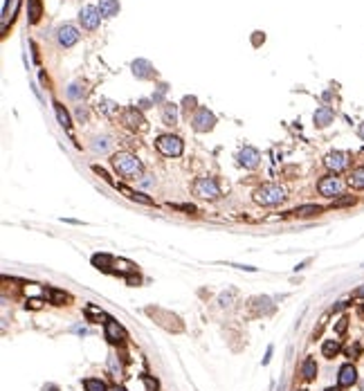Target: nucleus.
Returning a JSON list of instances; mask_svg holds the SVG:
<instances>
[{
    "mask_svg": "<svg viewBox=\"0 0 364 391\" xmlns=\"http://www.w3.org/2000/svg\"><path fill=\"white\" fill-rule=\"evenodd\" d=\"M112 261H115V259H112L110 254H95L93 256V263L97 265L99 270H110L112 268Z\"/></svg>",
    "mask_w": 364,
    "mask_h": 391,
    "instance_id": "27",
    "label": "nucleus"
},
{
    "mask_svg": "<svg viewBox=\"0 0 364 391\" xmlns=\"http://www.w3.org/2000/svg\"><path fill=\"white\" fill-rule=\"evenodd\" d=\"M355 380H358V371H355V367H353V364H344V367L340 369V376H337L340 387H353Z\"/></svg>",
    "mask_w": 364,
    "mask_h": 391,
    "instance_id": "15",
    "label": "nucleus"
},
{
    "mask_svg": "<svg viewBox=\"0 0 364 391\" xmlns=\"http://www.w3.org/2000/svg\"><path fill=\"white\" fill-rule=\"evenodd\" d=\"M238 162H241L245 169H257L259 162H261V153L252 147H245V148H241V153H238Z\"/></svg>",
    "mask_w": 364,
    "mask_h": 391,
    "instance_id": "11",
    "label": "nucleus"
},
{
    "mask_svg": "<svg viewBox=\"0 0 364 391\" xmlns=\"http://www.w3.org/2000/svg\"><path fill=\"white\" fill-rule=\"evenodd\" d=\"M108 148H110V137H108V135L95 137V142H93V151L95 153H106Z\"/></svg>",
    "mask_w": 364,
    "mask_h": 391,
    "instance_id": "26",
    "label": "nucleus"
},
{
    "mask_svg": "<svg viewBox=\"0 0 364 391\" xmlns=\"http://www.w3.org/2000/svg\"><path fill=\"white\" fill-rule=\"evenodd\" d=\"M110 391H126L124 387H119V385H115V387H110Z\"/></svg>",
    "mask_w": 364,
    "mask_h": 391,
    "instance_id": "47",
    "label": "nucleus"
},
{
    "mask_svg": "<svg viewBox=\"0 0 364 391\" xmlns=\"http://www.w3.org/2000/svg\"><path fill=\"white\" fill-rule=\"evenodd\" d=\"M99 110H102L104 115H108V117H117V115H119V106H117L115 101H110V99H102V101H99Z\"/></svg>",
    "mask_w": 364,
    "mask_h": 391,
    "instance_id": "23",
    "label": "nucleus"
},
{
    "mask_svg": "<svg viewBox=\"0 0 364 391\" xmlns=\"http://www.w3.org/2000/svg\"><path fill=\"white\" fill-rule=\"evenodd\" d=\"M358 135L364 140V124H360V128H358Z\"/></svg>",
    "mask_w": 364,
    "mask_h": 391,
    "instance_id": "46",
    "label": "nucleus"
},
{
    "mask_svg": "<svg viewBox=\"0 0 364 391\" xmlns=\"http://www.w3.org/2000/svg\"><path fill=\"white\" fill-rule=\"evenodd\" d=\"M162 122L166 126H175L178 124V106L173 103H162Z\"/></svg>",
    "mask_w": 364,
    "mask_h": 391,
    "instance_id": "16",
    "label": "nucleus"
},
{
    "mask_svg": "<svg viewBox=\"0 0 364 391\" xmlns=\"http://www.w3.org/2000/svg\"><path fill=\"white\" fill-rule=\"evenodd\" d=\"M83 95H86V86H83V83H72V86H70L68 88V97L70 99H81Z\"/></svg>",
    "mask_w": 364,
    "mask_h": 391,
    "instance_id": "31",
    "label": "nucleus"
},
{
    "mask_svg": "<svg viewBox=\"0 0 364 391\" xmlns=\"http://www.w3.org/2000/svg\"><path fill=\"white\" fill-rule=\"evenodd\" d=\"M112 166L119 176H124L126 180H137L142 176V162L137 160L133 153L128 151H119L112 155Z\"/></svg>",
    "mask_w": 364,
    "mask_h": 391,
    "instance_id": "1",
    "label": "nucleus"
},
{
    "mask_svg": "<svg viewBox=\"0 0 364 391\" xmlns=\"http://www.w3.org/2000/svg\"><path fill=\"white\" fill-rule=\"evenodd\" d=\"M166 90H169V86H166V83H160V90H157V93L153 95V99H151V101H153V103H160L162 97L166 95Z\"/></svg>",
    "mask_w": 364,
    "mask_h": 391,
    "instance_id": "33",
    "label": "nucleus"
},
{
    "mask_svg": "<svg viewBox=\"0 0 364 391\" xmlns=\"http://www.w3.org/2000/svg\"><path fill=\"white\" fill-rule=\"evenodd\" d=\"M43 16V2L41 0H27V20L29 23H39Z\"/></svg>",
    "mask_w": 364,
    "mask_h": 391,
    "instance_id": "18",
    "label": "nucleus"
},
{
    "mask_svg": "<svg viewBox=\"0 0 364 391\" xmlns=\"http://www.w3.org/2000/svg\"><path fill=\"white\" fill-rule=\"evenodd\" d=\"M324 164H326V169H330V171H335V173L344 171L346 166H349V153H344V151L328 153L326 160H324Z\"/></svg>",
    "mask_w": 364,
    "mask_h": 391,
    "instance_id": "9",
    "label": "nucleus"
},
{
    "mask_svg": "<svg viewBox=\"0 0 364 391\" xmlns=\"http://www.w3.org/2000/svg\"><path fill=\"white\" fill-rule=\"evenodd\" d=\"M270 357H272V346H267V353H265V357H263V364H267Z\"/></svg>",
    "mask_w": 364,
    "mask_h": 391,
    "instance_id": "40",
    "label": "nucleus"
},
{
    "mask_svg": "<svg viewBox=\"0 0 364 391\" xmlns=\"http://www.w3.org/2000/svg\"><path fill=\"white\" fill-rule=\"evenodd\" d=\"M321 353H324V357H335L340 353V342L337 340H326L321 344Z\"/></svg>",
    "mask_w": 364,
    "mask_h": 391,
    "instance_id": "24",
    "label": "nucleus"
},
{
    "mask_svg": "<svg viewBox=\"0 0 364 391\" xmlns=\"http://www.w3.org/2000/svg\"><path fill=\"white\" fill-rule=\"evenodd\" d=\"M351 202H355V198H346V200H337L335 205H351Z\"/></svg>",
    "mask_w": 364,
    "mask_h": 391,
    "instance_id": "41",
    "label": "nucleus"
},
{
    "mask_svg": "<svg viewBox=\"0 0 364 391\" xmlns=\"http://www.w3.org/2000/svg\"><path fill=\"white\" fill-rule=\"evenodd\" d=\"M321 211L324 209H321L319 205H301V207H297L292 214L299 216V218H312V216H319Z\"/></svg>",
    "mask_w": 364,
    "mask_h": 391,
    "instance_id": "19",
    "label": "nucleus"
},
{
    "mask_svg": "<svg viewBox=\"0 0 364 391\" xmlns=\"http://www.w3.org/2000/svg\"><path fill=\"white\" fill-rule=\"evenodd\" d=\"M79 30L74 27V25H61L58 27V32H56V39H58V43L63 45V48H72L74 43L79 41Z\"/></svg>",
    "mask_w": 364,
    "mask_h": 391,
    "instance_id": "10",
    "label": "nucleus"
},
{
    "mask_svg": "<svg viewBox=\"0 0 364 391\" xmlns=\"http://www.w3.org/2000/svg\"><path fill=\"white\" fill-rule=\"evenodd\" d=\"M185 108H196V97H185Z\"/></svg>",
    "mask_w": 364,
    "mask_h": 391,
    "instance_id": "36",
    "label": "nucleus"
},
{
    "mask_svg": "<svg viewBox=\"0 0 364 391\" xmlns=\"http://www.w3.org/2000/svg\"><path fill=\"white\" fill-rule=\"evenodd\" d=\"M43 391H58V387H54V385H45V387H43Z\"/></svg>",
    "mask_w": 364,
    "mask_h": 391,
    "instance_id": "44",
    "label": "nucleus"
},
{
    "mask_svg": "<svg viewBox=\"0 0 364 391\" xmlns=\"http://www.w3.org/2000/svg\"><path fill=\"white\" fill-rule=\"evenodd\" d=\"M83 387H86V391H110L102 380H97V378H88V380H83Z\"/></svg>",
    "mask_w": 364,
    "mask_h": 391,
    "instance_id": "28",
    "label": "nucleus"
},
{
    "mask_svg": "<svg viewBox=\"0 0 364 391\" xmlns=\"http://www.w3.org/2000/svg\"><path fill=\"white\" fill-rule=\"evenodd\" d=\"M121 122L126 124L131 131H140V133H144L146 128H149V124H146V119H144V115L137 110V108H126L124 113H121Z\"/></svg>",
    "mask_w": 364,
    "mask_h": 391,
    "instance_id": "7",
    "label": "nucleus"
},
{
    "mask_svg": "<svg viewBox=\"0 0 364 391\" xmlns=\"http://www.w3.org/2000/svg\"><path fill=\"white\" fill-rule=\"evenodd\" d=\"M108 367H110V371L115 373V378L121 376V364L117 362V355H110V357H108Z\"/></svg>",
    "mask_w": 364,
    "mask_h": 391,
    "instance_id": "32",
    "label": "nucleus"
},
{
    "mask_svg": "<svg viewBox=\"0 0 364 391\" xmlns=\"http://www.w3.org/2000/svg\"><path fill=\"white\" fill-rule=\"evenodd\" d=\"M326 391H340V389H335V387H330V389H326Z\"/></svg>",
    "mask_w": 364,
    "mask_h": 391,
    "instance_id": "48",
    "label": "nucleus"
},
{
    "mask_svg": "<svg viewBox=\"0 0 364 391\" xmlns=\"http://www.w3.org/2000/svg\"><path fill=\"white\" fill-rule=\"evenodd\" d=\"M79 23H81V27L88 30V32L97 30L99 23H102V11H99V7L86 5L81 11H79Z\"/></svg>",
    "mask_w": 364,
    "mask_h": 391,
    "instance_id": "4",
    "label": "nucleus"
},
{
    "mask_svg": "<svg viewBox=\"0 0 364 391\" xmlns=\"http://www.w3.org/2000/svg\"><path fill=\"white\" fill-rule=\"evenodd\" d=\"M133 74H135L137 79H156V68L149 63L146 59H137L133 61Z\"/></svg>",
    "mask_w": 364,
    "mask_h": 391,
    "instance_id": "12",
    "label": "nucleus"
},
{
    "mask_svg": "<svg viewBox=\"0 0 364 391\" xmlns=\"http://www.w3.org/2000/svg\"><path fill=\"white\" fill-rule=\"evenodd\" d=\"M48 294H50V301L56 303V306H63V303L70 299L65 293H61V290H54V288H50V290H48Z\"/></svg>",
    "mask_w": 364,
    "mask_h": 391,
    "instance_id": "30",
    "label": "nucleus"
},
{
    "mask_svg": "<svg viewBox=\"0 0 364 391\" xmlns=\"http://www.w3.org/2000/svg\"><path fill=\"white\" fill-rule=\"evenodd\" d=\"M194 194L200 196V198H218L220 189H218L214 178H198V180L194 182Z\"/></svg>",
    "mask_w": 364,
    "mask_h": 391,
    "instance_id": "6",
    "label": "nucleus"
},
{
    "mask_svg": "<svg viewBox=\"0 0 364 391\" xmlns=\"http://www.w3.org/2000/svg\"><path fill=\"white\" fill-rule=\"evenodd\" d=\"M346 326H349V319H346V317H342V319H340V322H337V326H335V331H337V333H340V335H342V333H344V331H346Z\"/></svg>",
    "mask_w": 364,
    "mask_h": 391,
    "instance_id": "34",
    "label": "nucleus"
},
{
    "mask_svg": "<svg viewBox=\"0 0 364 391\" xmlns=\"http://www.w3.org/2000/svg\"><path fill=\"white\" fill-rule=\"evenodd\" d=\"M349 185L353 187V189H364V166H360V169H355V171L351 173Z\"/></svg>",
    "mask_w": 364,
    "mask_h": 391,
    "instance_id": "25",
    "label": "nucleus"
},
{
    "mask_svg": "<svg viewBox=\"0 0 364 391\" xmlns=\"http://www.w3.org/2000/svg\"><path fill=\"white\" fill-rule=\"evenodd\" d=\"M149 99H142V101H140V110H146V108H149Z\"/></svg>",
    "mask_w": 364,
    "mask_h": 391,
    "instance_id": "42",
    "label": "nucleus"
},
{
    "mask_svg": "<svg viewBox=\"0 0 364 391\" xmlns=\"http://www.w3.org/2000/svg\"><path fill=\"white\" fill-rule=\"evenodd\" d=\"M151 178H153V176H144V178H142V187H151V185H153V180H151Z\"/></svg>",
    "mask_w": 364,
    "mask_h": 391,
    "instance_id": "39",
    "label": "nucleus"
},
{
    "mask_svg": "<svg viewBox=\"0 0 364 391\" xmlns=\"http://www.w3.org/2000/svg\"><path fill=\"white\" fill-rule=\"evenodd\" d=\"M77 117L81 119V122H83V119H88V110H86V108H79V110H77Z\"/></svg>",
    "mask_w": 364,
    "mask_h": 391,
    "instance_id": "37",
    "label": "nucleus"
},
{
    "mask_svg": "<svg viewBox=\"0 0 364 391\" xmlns=\"http://www.w3.org/2000/svg\"><path fill=\"white\" fill-rule=\"evenodd\" d=\"M355 297H358V299H364V286H362V288L355 290Z\"/></svg>",
    "mask_w": 364,
    "mask_h": 391,
    "instance_id": "43",
    "label": "nucleus"
},
{
    "mask_svg": "<svg viewBox=\"0 0 364 391\" xmlns=\"http://www.w3.org/2000/svg\"><path fill=\"white\" fill-rule=\"evenodd\" d=\"M191 126H194V131H198V133H209L216 126L214 113H209V108H198L196 115L191 117Z\"/></svg>",
    "mask_w": 364,
    "mask_h": 391,
    "instance_id": "5",
    "label": "nucleus"
},
{
    "mask_svg": "<svg viewBox=\"0 0 364 391\" xmlns=\"http://www.w3.org/2000/svg\"><path fill=\"white\" fill-rule=\"evenodd\" d=\"M156 147H157V151H160L162 155L178 157V155H182V148H185V144H182V140H180L178 135H160L156 140Z\"/></svg>",
    "mask_w": 364,
    "mask_h": 391,
    "instance_id": "3",
    "label": "nucleus"
},
{
    "mask_svg": "<svg viewBox=\"0 0 364 391\" xmlns=\"http://www.w3.org/2000/svg\"><path fill=\"white\" fill-rule=\"evenodd\" d=\"M86 313H88V317L93 319V322H102V319H110V317H106V313H104V310H99V308H95L93 303H88L86 306Z\"/></svg>",
    "mask_w": 364,
    "mask_h": 391,
    "instance_id": "29",
    "label": "nucleus"
},
{
    "mask_svg": "<svg viewBox=\"0 0 364 391\" xmlns=\"http://www.w3.org/2000/svg\"><path fill=\"white\" fill-rule=\"evenodd\" d=\"M144 382H146V389H149V391H156L157 389V382H153L151 378H144Z\"/></svg>",
    "mask_w": 364,
    "mask_h": 391,
    "instance_id": "35",
    "label": "nucleus"
},
{
    "mask_svg": "<svg viewBox=\"0 0 364 391\" xmlns=\"http://www.w3.org/2000/svg\"><path fill=\"white\" fill-rule=\"evenodd\" d=\"M54 113H56V119H58V124L63 128H70L72 126V119H70V115H68V110L63 108V103H54Z\"/></svg>",
    "mask_w": 364,
    "mask_h": 391,
    "instance_id": "21",
    "label": "nucleus"
},
{
    "mask_svg": "<svg viewBox=\"0 0 364 391\" xmlns=\"http://www.w3.org/2000/svg\"><path fill=\"white\" fill-rule=\"evenodd\" d=\"M29 306H32L34 310H39V308H41V301H39V299H32V301L27 303V308H29Z\"/></svg>",
    "mask_w": 364,
    "mask_h": 391,
    "instance_id": "38",
    "label": "nucleus"
},
{
    "mask_svg": "<svg viewBox=\"0 0 364 391\" xmlns=\"http://www.w3.org/2000/svg\"><path fill=\"white\" fill-rule=\"evenodd\" d=\"M301 391H306V389H301Z\"/></svg>",
    "mask_w": 364,
    "mask_h": 391,
    "instance_id": "49",
    "label": "nucleus"
},
{
    "mask_svg": "<svg viewBox=\"0 0 364 391\" xmlns=\"http://www.w3.org/2000/svg\"><path fill=\"white\" fill-rule=\"evenodd\" d=\"M106 340L110 344H119L126 340V333H124V328L119 326V324L115 322V319H108L106 322Z\"/></svg>",
    "mask_w": 364,
    "mask_h": 391,
    "instance_id": "13",
    "label": "nucleus"
},
{
    "mask_svg": "<svg viewBox=\"0 0 364 391\" xmlns=\"http://www.w3.org/2000/svg\"><path fill=\"white\" fill-rule=\"evenodd\" d=\"M355 353H360V346H351L349 348V355H355Z\"/></svg>",
    "mask_w": 364,
    "mask_h": 391,
    "instance_id": "45",
    "label": "nucleus"
},
{
    "mask_svg": "<svg viewBox=\"0 0 364 391\" xmlns=\"http://www.w3.org/2000/svg\"><path fill=\"white\" fill-rule=\"evenodd\" d=\"M312 119H315V126H317V128H326L328 124H333V119H335V113H333V108L321 106V108H317V110H315Z\"/></svg>",
    "mask_w": 364,
    "mask_h": 391,
    "instance_id": "14",
    "label": "nucleus"
},
{
    "mask_svg": "<svg viewBox=\"0 0 364 391\" xmlns=\"http://www.w3.org/2000/svg\"><path fill=\"white\" fill-rule=\"evenodd\" d=\"M317 189H319V194L326 196V198H335V196L342 194L344 185H342V180L337 176H326V178H321V180H319Z\"/></svg>",
    "mask_w": 364,
    "mask_h": 391,
    "instance_id": "8",
    "label": "nucleus"
},
{
    "mask_svg": "<svg viewBox=\"0 0 364 391\" xmlns=\"http://www.w3.org/2000/svg\"><path fill=\"white\" fill-rule=\"evenodd\" d=\"M301 376L306 378V380H315L317 378V362L312 360V357L304 360V364H301Z\"/></svg>",
    "mask_w": 364,
    "mask_h": 391,
    "instance_id": "20",
    "label": "nucleus"
},
{
    "mask_svg": "<svg viewBox=\"0 0 364 391\" xmlns=\"http://www.w3.org/2000/svg\"><path fill=\"white\" fill-rule=\"evenodd\" d=\"M286 200V189L281 185H263L254 191V202L263 207L270 205H279V202Z\"/></svg>",
    "mask_w": 364,
    "mask_h": 391,
    "instance_id": "2",
    "label": "nucleus"
},
{
    "mask_svg": "<svg viewBox=\"0 0 364 391\" xmlns=\"http://www.w3.org/2000/svg\"><path fill=\"white\" fill-rule=\"evenodd\" d=\"M110 270H115V272H121V274H131V272H135V263H131V261H126V259H115L112 261V268Z\"/></svg>",
    "mask_w": 364,
    "mask_h": 391,
    "instance_id": "22",
    "label": "nucleus"
},
{
    "mask_svg": "<svg viewBox=\"0 0 364 391\" xmlns=\"http://www.w3.org/2000/svg\"><path fill=\"white\" fill-rule=\"evenodd\" d=\"M99 11L104 18H112L119 14V0H99Z\"/></svg>",
    "mask_w": 364,
    "mask_h": 391,
    "instance_id": "17",
    "label": "nucleus"
}]
</instances>
